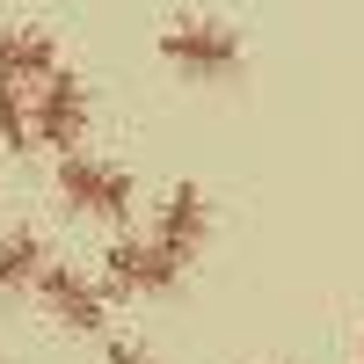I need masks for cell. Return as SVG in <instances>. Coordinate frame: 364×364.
Returning <instances> with one entry per match:
<instances>
[{
  "label": "cell",
  "mask_w": 364,
  "mask_h": 364,
  "mask_svg": "<svg viewBox=\"0 0 364 364\" xmlns=\"http://www.w3.org/2000/svg\"><path fill=\"white\" fill-rule=\"evenodd\" d=\"M154 51H161L168 73L197 80V87H226L240 66H248V37H240L226 15H168Z\"/></svg>",
  "instance_id": "6da1fadb"
},
{
  "label": "cell",
  "mask_w": 364,
  "mask_h": 364,
  "mask_svg": "<svg viewBox=\"0 0 364 364\" xmlns=\"http://www.w3.org/2000/svg\"><path fill=\"white\" fill-rule=\"evenodd\" d=\"M87 132H95V87H87L73 66L44 73L37 87H29V146H44V154H80Z\"/></svg>",
  "instance_id": "7a4b0ae2"
},
{
  "label": "cell",
  "mask_w": 364,
  "mask_h": 364,
  "mask_svg": "<svg viewBox=\"0 0 364 364\" xmlns=\"http://www.w3.org/2000/svg\"><path fill=\"white\" fill-rule=\"evenodd\" d=\"M58 204L80 211V219H102V226H124L132 219V204H139V182L124 161H109V154H66L58 161Z\"/></svg>",
  "instance_id": "3957f363"
},
{
  "label": "cell",
  "mask_w": 364,
  "mask_h": 364,
  "mask_svg": "<svg viewBox=\"0 0 364 364\" xmlns=\"http://www.w3.org/2000/svg\"><path fill=\"white\" fill-rule=\"evenodd\" d=\"M29 291H37L44 321L66 328V336H102L109 328V291H102L95 269H80V262H44Z\"/></svg>",
  "instance_id": "277c9868"
},
{
  "label": "cell",
  "mask_w": 364,
  "mask_h": 364,
  "mask_svg": "<svg viewBox=\"0 0 364 364\" xmlns=\"http://www.w3.org/2000/svg\"><path fill=\"white\" fill-rule=\"evenodd\" d=\"M95 277H102L109 299H168V291L182 284V269H175L146 233H117L109 248H102V269H95Z\"/></svg>",
  "instance_id": "5b68a950"
},
{
  "label": "cell",
  "mask_w": 364,
  "mask_h": 364,
  "mask_svg": "<svg viewBox=\"0 0 364 364\" xmlns=\"http://www.w3.org/2000/svg\"><path fill=\"white\" fill-rule=\"evenodd\" d=\"M146 240L175 262V269H190L204 255V240H211V197L197 190V182H175V190L154 204V226H146Z\"/></svg>",
  "instance_id": "8992f818"
},
{
  "label": "cell",
  "mask_w": 364,
  "mask_h": 364,
  "mask_svg": "<svg viewBox=\"0 0 364 364\" xmlns=\"http://www.w3.org/2000/svg\"><path fill=\"white\" fill-rule=\"evenodd\" d=\"M44 73H58V37L44 22H8L0 29V80L8 87H37Z\"/></svg>",
  "instance_id": "52a82bcc"
},
{
  "label": "cell",
  "mask_w": 364,
  "mask_h": 364,
  "mask_svg": "<svg viewBox=\"0 0 364 364\" xmlns=\"http://www.w3.org/2000/svg\"><path fill=\"white\" fill-rule=\"evenodd\" d=\"M44 262H51V240H44V226H29V219L0 226V291H29Z\"/></svg>",
  "instance_id": "ba28073f"
},
{
  "label": "cell",
  "mask_w": 364,
  "mask_h": 364,
  "mask_svg": "<svg viewBox=\"0 0 364 364\" xmlns=\"http://www.w3.org/2000/svg\"><path fill=\"white\" fill-rule=\"evenodd\" d=\"M0 154H37L29 146V87L0 80Z\"/></svg>",
  "instance_id": "9c48e42d"
},
{
  "label": "cell",
  "mask_w": 364,
  "mask_h": 364,
  "mask_svg": "<svg viewBox=\"0 0 364 364\" xmlns=\"http://www.w3.org/2000/svg\"><path fill=\"white\" fill-rule=\"evenodd\" d=\"M102 364H161L154 350H146V343H109V357Z\"/></svg>",
  "instance_id": "30bf717a"
},
{
  "label": "cell",
  "mask_w": 364,
  "mask_h": 364,
  "mask_svg": "<svg viewBox=\"0 0 364 364\" xmlns=\"http://www.w3.org/2000/svg\"><path fill=\"white\" fill-rule=\"evenodd\" d=\"M357 364H364V336H357Z\"/></svg>",
  "instance_id": "8fae6325"
}]
</instances>
